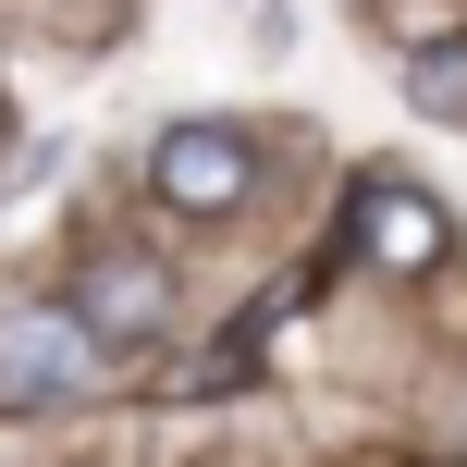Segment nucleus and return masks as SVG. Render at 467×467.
I'll use <instances>...</instances> for the list:
<instances>
[{
	"label": "nucleus",
	"mask_w": 467,
	"mask_h": 467,
	"mask_svg": "<svg viewBox=\"0 0 467 467\" xmlns=\"http://www.w3.org/2000/svg\"><path fill=\"white\" fill-rule=\"evenodd\" d=\"M99 332L74 320V296H0V406H74L99 394Z\"/></svg>",
	"instance_id": "nucleus-3"
},
{
	"label": "nucleus",
	"mask_w": 467,
	"mask_h": 467,
	"mask_svg": "<svg viewBox=\"0 0 467 467\" xmlns=\"http://www.w3.org/2000/svg\"><path fill=\"white\" fill-rule=\"evenodd\" d=\"M258 172H271V148H258L246 123H222V111H185V123L148 136V197H161L172 222H246Z\"/></svg>",
	"instance_id": "nucleus-1"
},
{
	"label": "nucleus",
	"mask_w": 467,
	"mask_h": 467,
	"mask_svg": "<svg viewBox=\"0 0 467 467\" xmlns=\"http://www.w3.org/2000/svg\"><path fill=\"white\" fill-rule=\"evenodd\" d=\"M357 258H369L381 283H431L455 258V210L419 172H369V185H357Z\"/></svg>",
	"instance_id": "nucleus-4"
},
{
	"label": "nucleus",
	"mask_w": 467,
	"mask_h": 467,
	"mask_svg": "<svg viewBox=\"0 0 467 467\" xmlns=\"http://www.w3.org/2000/svg\"><path fill=\"white\" fill-rule=\"evenodd\" d=\"M406 111L419 123H467V25L406 37Z\"/></svg>",
	"instance_id": "nucleus-5"
},
{
	"label": "nucleus",
	"mask_w": 467,
	"mask_h": 467,
	"mask_svg": "<svg viewBox=\"0 0 467 467\" xmlns=\"http://www.w3.org/2000/svg\"><path fill=\"white\" fill-rule=\"evenodd\" d=\"M62 296H74V320H87L111 357H161L172 320H185V283H172L161 246H87Z\"/></svg>",
	"instance_id": "nucleus-2"
}]
</instances>
